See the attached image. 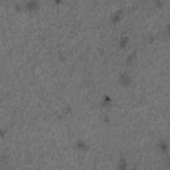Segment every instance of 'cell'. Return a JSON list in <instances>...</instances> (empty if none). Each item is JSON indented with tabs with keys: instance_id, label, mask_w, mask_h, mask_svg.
I'll return each mask as SVG.
<instances>
[{
	"instance_id": "6da1fadb",
	"label": "cell",
	"mask_w": 170,
	"mask_h": 170,
	"mask_svg": "<svg viewBox=\"0 0 170 170\" xmlns=\"http://www.w3.org/2000/svg\"><path fill=\"white\" fill-rule=\"evenodd\" d=\"M120 84L121 85H129L130 84V77L128 76V73H121V76H120Z\"/></svg>"
},
{
	"instance_id": "7a4b0ae2",
	"label": "cell",
	"mask_w": 170,
	"mask_h": 170,
	"mask_svg": "<svg viewBox=\"0 0 170 170\" xmlns=\"http://www.w3.org/2000/svg\"><path fill=\"white\" fill-rule=\"evenodd\" d=\"M121 15H122V11H121V10H118V11L113 12V15H112V21H113V23L118 21L120 19H121Z\"/></svg>"
},
{
	"instance_id": "3957f363",
	"label": "cell",
	"mask_w": 170,
	"mask_h": 170,
	"mask_svg": "<svg viewBox=\"0 0 170 170\" xmlns=\"http://www.w3.org/2000/svg\"><path fill=\"white\" fill-rule=\"evenodd\" d=\"M76 146H77V149H80V150H87V149H88V145L85 144V141H83V140L77 141V144H76Z\"/></svg>"
},
{
	"instance_id": "277c9868",
	"label": "cell",
	"mask_w": 170,
	"mask_h": 170,
	"mask_svg": "<svg viewBox=\"0 0 170 170\" xmlns=\"http://www.w3.org/2000/svg\"><path fill=\"white\" fill-rule=\"evenodd\" d=\"M37 7H39L37 2H28V3H27V8H28L29 11H35Z\"/></svg>"
},
{
	"instance_id": "5b68a950",
	"label": "cell",
	"mask_w": 170,
	"mask_h": 170,
	"mask_svg": "<svg viewBox=\"0 0 170 170\" xmlns=\"http://www.w3.org/2000/svg\"><path fill=\"white\" fill-rule=\"evenodd\" d=\"M158 147L164 151V153H166V151H168V144H166L165 141H161L159 144H158Z\"/></svg>"
},
{
	"instance_id": "8992f818",
	"label": "cell",
	"mask_w": 170,
	"mask_h": 170,
	"mask_svg": "<svg viewBox=\"0 0 170 170\" xmlns=\"http://www.w3.org/2000/svg\"><path fill=\"white\" fill-rule=\"evenodd\" d=\"M118 170H128V168H126V162H125L124 158L121 159V162H120V165H118Z\"/></svg>"
},
{
	"instance_id": "52a82bcc",
	"label": "cell",
	"mask_w": 170,
	"mask_h": 170,
	"mask_svg": "<svg viewBox=\"0 0 170 170\" xmlns=\"http://www.w3.org/2000/svg\"><path fill=\"white\" fill-rule=\"evenodd\" d=\"M126 43H128V37H126V36H124V37L121 39V41H120V47L124 48L125 45H126Z\"/></svg>"
},
{
	"instance_id": "ba28073f",
	"label": "cell",
	"mask_w": 170,
	"mask_h": 170,
	"mask_svg": "<svg viewBox=\"0 0 170 170\" xmlns=\"http://www.w3.org/2000/svg\"><path fill=\"white\" fill-rule=\"evenodd\" d=\"M134 57H136V55H134V53H133V55H130V56H129L128 57V59H126V62H128V64H130V62L134 60Z\"/></svg>"
},
{
	"instance_id": "9c48e42d",
	"label": "cell",
	"mask_w": 170,
	"mask_h": 170,
	"mask_svg": "<svg viewBox=\"0 0 170 170\" xmlns=\"http://www.w3.org/2000/svg\"><path fill=\"white\" fill-rule=\"evenodd\" d=\"M3 134H4V133H3V130H0V136H3Z\"/></svg>"
}]
</instances>
